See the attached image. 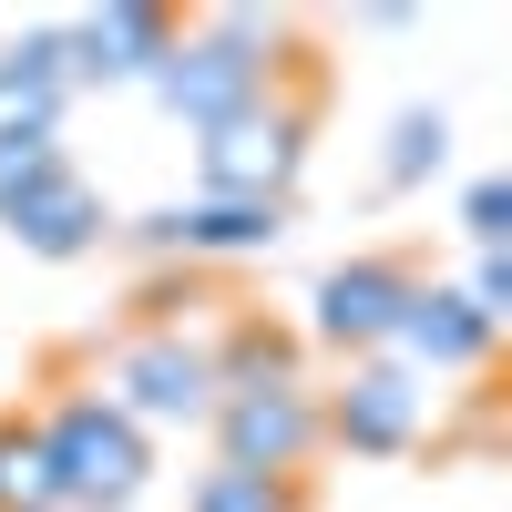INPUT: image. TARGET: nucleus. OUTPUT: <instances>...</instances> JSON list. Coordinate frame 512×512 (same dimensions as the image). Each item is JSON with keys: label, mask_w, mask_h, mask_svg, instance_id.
Wrapping results in <instances>:
<instances>
[{"label": "nucleus", "mask_w": 512, "mask_h": 512, "mask_svg": "<svg viewBox=\"0 0 512 512\" xmlns=\"http://www.w3.org/2000/svg\"><path fill=\"white\" fill-rule=\"evenodd\" d=\"M41 461H52L62 502H123V492L144 482V441H134V420L103 410V400H72L52 431H41Z\"/></svg>", "instance_id": "nucleus-1"}, {"label": "nucleus", "mask_w": 512, "mask_h": 512, "mask_svg": "<svg viewBox=\"0 0 512 512\" xmlns=\"http://www.w3.org/2000/svg\"><path fill=\"white\" fill-rule=\"evenodd\" d=\"M256 31L246 21H226L216 41H185V52H164V103L175 113H195V123H236L246 103H256Z\"/></svg>", "instance_id": "nucleus-2"}, {"label": "nucleus", "mask_w": 512, "mask_h": 512, "mask_svg": "<svg viewBox=\"0 0 512 512\" xmlns=\"http://www.w3.org/2000/svg\"><path fill=\"white\" fill-rule=\"evenodd\" d=\"M318 441V410L287 390V379H246V390H226V451H236V472H287L297 451Z\"/></svg>", "instance_id": "nucleus-3"}, {"label": "nucleus", "mask_w": 512, "mask_h": 512, "mask_svg": "<svg viewBox=\"0 0 512 512\" xmlns=\"http://www.w3.org/2000/svg\"><path fill=\"white\" fill-rule=\"evenodd\" d=\"M297 164V123H256V113H236V123H216V144H205V185H216L226 205H256L277 175Z\"/></svg>", "instance_id": "nucleus-4"}, {"label": "nucleus", "mask_w": 512, "mask_h": 512, "mask_svg": "<svg viewBox=\"0 0 512 512\" xmlns=\"http://www.w3.org/2000/svg\"><path fill=\"white\" fill-rule=\"evenodd\" d=\"M72 82L62 41H31V52H0V144H41L52 134V103Z\"/></svg>", "instance_id": "nucleus-5"}, {"label": "nucleus", "mask_w": 512, "mask_h": 512, "mask_svg": "<svg viewBox=\"0 0 512 512\" xmlns=\"http://www.w3.org/2000/svg\"><path fill=\"white\" fill-rule=\"evenodd\" d=\"M400 308H410V277H400V267H338V277L318 287V328H328V338H390Z\"/></svg>", "instance_id": "nucleus-6"}, {"label": "nucleus", "mask_w": 512, "mask_h": 512, "mask_svg": "<svg viewBox=\"0 0 512 512\" xmlns=\"http://www.w3.org/2000/svg\"><path fill=\"white\" fill-rule=\"evenodd\" d=\"M123 400H134V410H154V420H195L216 390H205V359H195V349L154 338V349H134V359H123Z\"/></svg>", "instance_id": "nucleus-7"}, {"label": "nucleus", "mask_w": 512, "mask_h": 512, "mask_svg": "<svg viewBox=\"0 0 512 512\" xmlns=\"http://www.w3.org/2000/svg\"><path fill=\"white\" fill-rule=\"evenodd\" d=\"M0 216H11V236H31L41 256H72L82 236H93V195H82L62 164H52V175H41V185H21L11 205H0Z\"/></svg>", "instance_id": "nucleus-8"}, {"label": "nucleus", "mask_w": 512, "mask_h": 512, "mask_svg": "<svg viewBox=\"0 0 512 512\" xmlns=\"http://www.w3.org/2000/svg\"><path fill=\"white\" fill-rule=\"evenodd\" d=\"M410 420H420V390L400 369H369V379H349V400H338V431H349L359 451H400Z\"/></svg>", "instance_id": "nucleus-9"}, {"label": "nucleus", "mask_w": 512, "mask_h": 512, "mask_svg": "<svg viewBox=\"0 0 512 512\" xmlns=\"http://www.w3.org/2000/svg\"><path fill=\"white\" fill-rule=\"evenodd\" d=\"M400 338H410L420 359H482V338H492V318L472 308V297H441V287L420 297V287H410V308H400Z\"/></svg>", "instance_id": "nucleus-10"}, {"label": "nucleus", "mask_w": 512, "mask_h": 512, "mask_svg": "<svg viewBox=\"0 0 512 512\" xmlns=\"http://www.w3.org/2000/svg\"><path fill=\"white\" fill-rule=\"evenodd\" d=\"M175 52V31H164L154 11H103L93 31H82V72H144Z\"/></svg>", "instance_id": "nucleus-11"}, {"label": "nucleus", "mask_w": 512, "mask_h": 512, "mask_svg": "<svg viewBox=\"0 0 512 512\" xmlns=\"http://www.w3.org/2000/svg\"><path fill=\"white\" fill-rule=\"evenodd\" d=\"M62 482L41 461V431H0V512H52Z\"/></svg>", "instance_id": "nucleus-12"}, {"label": "nucleus", "mask_w": 512, "mask_h": 512, "mask_svg": "<svg viewBox=\"0 0 512 512\" xmlns=\"http://www.w3.org/2000/svg\"><path fill=\"white\" fill-rule=\"evenodd\" d=\"M164 236H195V246H256V236H277L267 205H205V216H164Z\"/></svg>", "instance_id": "nucleus-13"}, {"label": "nucleus", "mask_w": 512, "mask_h": 512, "mask_svg": "<svg viewBox=\"0 0 512 512\" xmlns=\"http://www.w3.org/2000/svg\"><path fill=\"white\" fill-rule=\"evenodd\" d=\"M195 512H287V492H277L267 472H236V461H226V472L195 492Z\"/></svg>", "instance_id": "nucleus-14"}, {"label": "nucleus", "mask_w": 512, "mask_h": 512, "mask_svg": "<svg viewBox=\"0 0 512 512\" xmlns=\"http://www.w3.org/2000/svg\"><path fill=\"white\" fill-rule=\"evenodd\" d=\"M420 164H441V123H410L400 134V175H420Z\"/></svg>", "instance_id": "nucleus-15"}, {"label": "nucleus", "mask_w": 512, "mask_h": 512, "mask_svg": "<svg viewBox=\"0 0 512 512\" xmlns=\"http://www.w3.org/2000/svg\"><path fill=\"white\" fill-rule=\"evenodd\" d=\"M502 205H512V195H502V185H472V236H482V246H492V236H502Z\"/></svg>", "instance_id": "nucleus-16"}]
</instances>
